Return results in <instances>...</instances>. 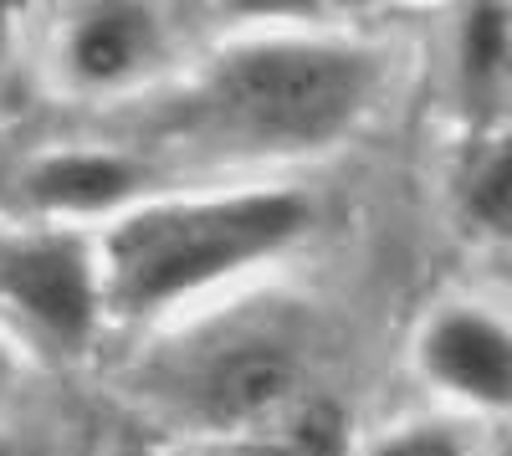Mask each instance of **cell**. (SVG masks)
<instances>
[{
	"label": "cell",
	"mask_w": 512,
	"mask_h": 456,
	"mask_svg": "<svg viewBox=\"0 0 512 456\" xmlns=\"http://www.w3.org/2000/svg\"><path fill=\"white\" fill-rule=\"evenodd\" d=\"M313 231V200L292 185H241L154 195L98 236L103 298L118 318H159L262 262H277Z\"/></svg>",
	"instance_id": "cell-1"
},
{
	"label": "cell",
	"mask_w": 512,
	"mask_h": 456,
	"mask_svg": "<svg viewBox=\"0 0 512 456\" xmlns=\"http://www.w3.org/2000/svg\"><path fill=\"white\" fill-rule=\"evenodd\" d=\"M379 93V57L359 41L272 31L216 52L195 82V123L236 154H313L338 144Z\"/></svg>",
	"instance_id": "cell-2"
},
{
	"label": "cell",
	"mask_w": 512,
	"mask_h": 456,
	"mask_svg": "<svg viewBox=\"0 0 512 456\" xmlns=\"http://www.w3.org/2000/svg\"><path fill=\"white\" fill-rule=\"evenodd\" d=\"M0 298H6L41 339L77 349L108 318L103 257L88 231L41 226L0 241Z\"/></svg>",
	"instance_id": "cell-3"
},
{
	"label": "cell",
	"mask_w": 512,
	"mask_h": 456,
	"mask_svg": "<svg viewBox=\"0 0 512 456\" xmlns=\"http://www.w3.org/2000/svg\"><path fill=\"white\" fill-rule=\"evenodd\" d=\"M303 395V349L282 328H236L190 375V410L205 431H267Z\"/></svg>",
	"instance_id": "cell-4"
},
{
	"label": "cell",
	"mask_w": 512,
	"mask_h": 456,
	"mask_svg": "<svg viewBox=\"0 0 512 456\" xmlns=\"http://www.w3.org/2000/svg\"><path fill=\"white\" fill-rule=\"evenodd\" d=\"M169 57V26L139 0H98L67 16L57 36L62 82L82 98H118L149 82Z\"/></svg>",
	"instance_id": "cell-5"
},
{
	"label": "cell",
	"mask_w": 512,
	"mask_h": 456,
	"mask_svg": "<svg viewBox=\"0 0 512 456\" xmlns=\"http://www.w3.org/2000/svg\"><path fill=\"white\" fill-rule=\"evenodd\" d=\"M154 170L128 149H52L26 164L21 195L52 221H118L144 205Z\"/></svg>",
	"instance_id": "cell-6"
},
{
	"label": "cell",
	"mask_w": 512,
	"mask_h": 456,
	"mask_svg": "<svg viewBox=\"0 0 512 456\" xmlns=\"http://www.w3.org/2000/svg\"><path fill=\"white\" fill-rule=\"evenodd\" d=\"M420 375L461 405L512 410V323L487 308H446L420 334Z\"/></svg>",
	"instance_id": "cell-7"
},
{
	"label": "cell",
	"mask_w": 512,
	"mask_h": 456,
	"mask_svg": "<svg viewBox=\"0 0 512 456\" xmlns=\"http://www.w3.org/2000/svg\"><path fill=\"white\" fill-rule=\"evenodd\" d=\"M461 77L472 93H497L512 77V6H472L461 21Z\"/></svg>",
	"instance_id": "cell-8"
},
{
	"label": "cell",
	"mask_w": 512,
	"mask_h": 456,
	"mask_svg": "<svg viewBox=\"0 0 512 456\" xmlns=\"http://www.w3.org/2000/svg\"><path fill=\"white\" fill-rule=\"evenodd\" d=\"M466 211L487 231H512V139L477 164L472 185H466Z\"/></svg>",
	"instance_id": "cell-9"
},
{
	"label": "cell",
	"mask_w": 512,
	"mask_h": 456,
	"mask_svg": "<svg viewBox=\"0 0 512 456\" xmlns=\"http://www.w3.org/2000/svg\"><path fill=\"white\" fill-rule=\"evenodd\" d=\"M369 456H472V451L446 421H410V426L384 431Z\"/></svg>",
	"instance_id": "cell-10"
},
{
	"label": "cell",
	"mask_w": 512,
	"mask_h": 456,
	"mask_svg": "<svg viewBox=\"0 0 512 456\" xmlns=\"http://www.w3.org/2000/svg\"><path fill=\"white\" fill-rule=\"evenodd\" d=\"M11 385V359H6V349H0V390Z\"/></svg>",
	"instance_id": "cell-11"
}]
</instances>
